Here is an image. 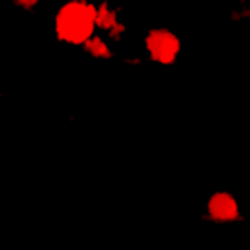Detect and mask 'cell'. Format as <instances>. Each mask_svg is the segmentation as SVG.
Wrapping results in <instances>:
<instances>
[{"label":"cell","instance_id":"obj_1","mask_svg":"<svg viewBox=\"0 0 250 250\" xmlns=\"http://www.w3.org/2000/svg\"><path fill=\"white\" fill-rule=\"evenodd\" d=\"M98 12L86 2H68L57 16V31L68 43H84L96 29Z\"/></svg>","mask_w":250,"mask_h":250},{"label":"cell","instance_id":"obj_2","mask_svg":"<svg viewBox=\"0 0 250 250\" xmlns=\"http://www.w3.org/2000/svg\"><path fill=\"white\" fill-rule=\"evenodd\" d=\"M145 45H146V51L152 55V59H156L158 62H172L180 51L178 37L168 29L150 31Z\"/></svg>","mask_w":250,"mask_h":250},{"label":"cell","instance_id":"obj_3","mask_svg":"<svg viewBox=\"0 0 250 250\" xmlns=\"http://www.w3.org/2000/svg\"><path fill=\"white\" fill-rule=\"evenodd\" d=\"M207 207H209V213H211L215 219H219V221H230V219H234V217L238 215L236 199H234L230 193H227V191L215 193V195L209 199Z\"/></svg>","mask_w":250,"mask_h":250}]
</instances>
